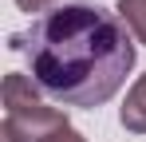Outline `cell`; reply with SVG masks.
Returning <instances> with one entry per match:
<instances>
[{"label": "cell", "instance_id": "3957f363", "mask_svg": "<svg viewBox=\"0 0 146 142\" xmlns=\"http://www.w3.org/2000/svg\"><path fill=\"white\" fill-rule=\"evenodd\" d=\"M4 111L8 115H20V111H36V107H44V99H40V87H36V79L24 75V71H8L4 75Z\"/></svg>", "mask_w": 146, "mask_h": 142}, {"label": "cell", "instance_id": "7a4b0ae2", "mask_svg": "<svg viewBox=\"0 0 146 142\" xmlns=\"http://www.w3.org/2000/svg\"><path fill=\"white\" fill-rule=\"evenodd\" d=\"M67 111L63 107H36V111H20V115H4L0 126V142H51L59 130H67Z\"/></svg>", "mask_w": 146, "mask_h": 142}, {"label": "cell", "instance_id": "5b68a950", "mask_svg": "<svg viewBox=\"0 0 146 142\" xmlns=\"http://www.w3.org/2000/svg\"><path fill=\"white\" fill-rule=\"evenodd\" d=\"M115 12L122 16V24L130 28V36L146 47V0H119Z\"/></svg>", "mask_w": 146, "mask_h": 142}, {"label": "cell", "instance_id": "52a82bcc", "mask_svg": "<svg viewBox=\"0 0 146 142\" xmlns=\"http://www.w3.org/2000/svg\"><path fill=\"white\" fill-rule=\"evenodd\" d=\"M51 142H87V138H83L79 130H71V126H67V130H59V134H55Z\"/></svg>", "mask_w": 146, "mask_h": 142}, {"label": "cell", "instance_id": "6da1fadb", "mask_svg": "<svg viewBox=\"0 0 146 142\" xmlns=\"http://www.w3.org/2000/svg\"><path fill=\"white\" fill-rule=\"evenodd\" d=\"M138 40L119 12L103 4H59L28 32H16L8 47L28 51V75L63 107H103L134 71Z\"/></svg>", "mask_w": 146, "mask_h": 142}, {"label": "cell", "instance_id": "8992f818", "mask_svg": "<svg viewBox=\"0 0 146 142\" xmlns=\"http://www.w3.org/2000/svg\"><path fill=\"white\" fill-rule=\"evenodd\" d=\"M16 8L20 12H51L55 0H16Z\"/></svg>", "mask_w": 146, "mask_h": 142}, {"label": "cell", "instance_id": "277c9868", "mask_svg": "<svg viewBox=\"0 0 146 142\" xmlns=\"http://www.w3.org/2000/svg\"><path fill=\"white\" fill-rule=\"evenodd\" d=\"M119 122L126 134H146V71L134 79V87L126 91V103L119 111Z\"/></svg>", "mask_w": 146, "mask_h": 142}]
</instances>
